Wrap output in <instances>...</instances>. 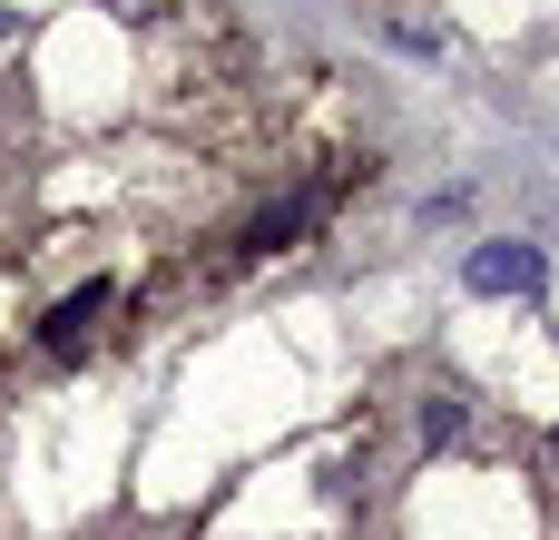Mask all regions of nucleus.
I'll use <instances>...</instances> for the list:
<instances>
[{
  "instance_id": "obj_3",
  "label": "nucleus",
  "mask_w": 559,
  "mask_h": 540,
  "mask_svg": "<svg viewBox=\"0 0 559 540\" xmlns=\"http://www.w3.org/2000/svg\"><path fill=\"white\" fill-rule=\"evenodd\" d=\"M305 216H314V187H305V197H285V207H265V216H255V246H285V236H305Z\"/></svg>"
},
{
  "instance_id": "obj_1",
  "label": "nucleus",
  "mask_w": 559,
  "mask_h": 540,
  "mask_svg": "<svg viewBox=\"0 0 559 540\" xmlns=\"http://www.w3.org/2000/svg\"><path fill=\"white\" fill-rule=\"evenodd\" d=\"M462 285H472V295H540V285H550V256L521 246V236H491V246L462 256Z\"/></svg>"
},
{
  "instance_id": "obj_4",
  "label": "nucleus",
  "mask_w": 559,
  "mask_h": 540,
  "mask_svg": "<svg viewBox=\"0 0 559 540\" xmlns=\"http://www.w3.org/2000/svg\"><path fill=\"white\" fill-rule=\"evenodd\" d=\"M452 433H462V394H432V403H423V443H432V453H442V443H452Z\"/></svg>"
},
{
  "instance_id": "obj_5",
  "label": "nucleus",
  "mask_w": 559,
  "mask_h": 540,
  "mask_svg": "<svg viewBox=\"0 0 559 540\" xmlns=\"http://www.w3.org/2000/svg\"><path fill=\"white\" fill-rule=\"evenodd\" d=\"M0 30H10V10H0Z\"/></svg>"
},
{
  "instance_id": "obj_2",
  "label": "nucleus",
  "mask_w": 559,
  "mask_h": 540,
  "mask_svg": "<svg viewBox=\"0 0 559 540\" xmlns=\"http://www.w3.org/2000/svg\"><path fill=\"white\" fill-rule=\"evenodd\" d=\"M98 305H108V285H79V295H69V305H49V325H39V334H49V344H59V354H69V344H79V325H88V315H98Z\"/></svg>"
}]
</instances>
